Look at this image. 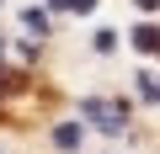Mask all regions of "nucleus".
<instances>
[{
    "mask_svg": "<svg viewBox=\"0 0 160 154\" xmlns=\"http://www.w3.org/2000/svg\"><path fill=\"white\" fill-rule=\"evenodd\" d=\"M86 117H91L102 133L118 138V133L128 128V101H102V96H91V101H86Z\"/></svg>",
    "mask_w": 160,
    "mask_h": 154,
    "instance_id": "f257e3e1",
    "label": "nucleus"
},
{
    "mask_svg": "<svg viewBox=\"0 0 160 154\" xmlns=\"http://www.w3.org/2000/svg\"><path fill=\"white\" fill-rule=\"evenodd\" d=\"M22 21H27V32H32V37H43V32H48V11H38V6H32Z\"/></svg>",
    "mask_w": 160,
    "mask_h": 154,
    "instance_id": "f03ea898",
    "label": "nucleus"
},
{
    "mask_svg": "<svg viewBox=\"0 0 160 154\" xmlns=\"http://www.w3.org/2000/svg\"><path fill=\"white\" fill-rule=\"evenodd\" d=\"M53 143H59V149H75V143H80V128H75V122L53 128Z\"/></svg>",
    "mask_w": 160,
    "mask_h": 154,
    "instance_id": "7ed1b4c3",
    "label": "nucleus"
},
{
    "mask_svg": "<svg viewBox=\"0 0 160 154\" xmlns=\"http://www.w3.org/2000/svg\"><path fill=\"white\" fill-rule=\"evenodd\" d=\"M133 43H139V53H155V27H139Z\"/></svg>",
    "mask_w": 160,
    "mask_h": 154,
    "instance_id": "20e7f679",
    "label": "nucleus"
},
{
    "mask_svg": "<svg viewBox=\"0 0 160 154\" xmlns=\"http://www.w3.org/2000/svg\"><path fill=\"white\" fill-rule=\"evenodd\" d=\"M96 0H53V11H91Z\"/></svg>",
    "mask_w": 160,
    "mask_h": 154,
    "instance_id": "39448f33",
    "label": "nucleus"
},
{
    "mask_svg": "<svg viewBox=\"0 0 160 154\" xmlns=\"http://www.w3.org/2000/svg\"><path fill=\"white\" fill-rule=\"evenodd\" d=\"M139 96H144V101H155V74H149V69L139 74Z\"/></svg>",
    "mask_w": 160,
    "mask_h": 154,
    "instance_id": "423d86ee",
    "label": "nucleus"
},
{
    "mask_svg": "<svg viewBox=\"0 0 160 154\" xmlns=\"http://www.w3.org/2000/svg\"><path fill=\"white\" fill-rule=\"evenodd\" d=\"M139 6H144V11H149V6H155V0H139Z\"/></svg>",
    "mask_w": 160,
    "mask_h": 154,
    "instance_id": "0eeeda50",
    "label": "nucleus"
}]
</instances>
